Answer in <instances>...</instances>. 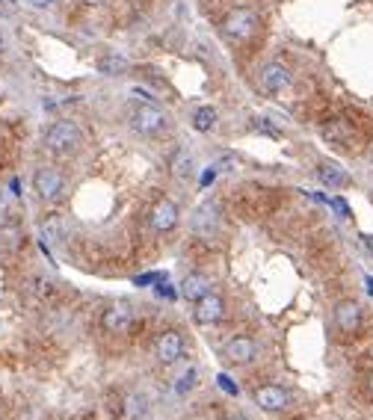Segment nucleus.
<instances>
[{
    "mask_svg": "<svg viewBox=\"0 0 373 420\" xmlns=\"http://www.w3.org/2000/svg\"><path fill=\"white\" fill-rule=\"evenodd\" d=\"M83 146V134L78 128V121L71 119H57L51 121L45 130V148L53 154H74Z\"/></svg>",
    "mask_w": 373,
    "mask_h": 420,
    "instance_id": "obj_1",
    "label": "nucleus"
},
{
    "mask_svg": "<svg viewBox=\"0 0 373 420\" xmlns=\"http://www.w3.org/2000/svg\"><path fill=\"white\" fill-rule=\"evenodd\" d=\"M130 128L139 137H160L169 130V113L160 110L157 104H139L130 113Z\"/></svg>",
    "mask_w": 373,
    "mask_h": 420,
    "instance_id": "obj_2",
    "label": "nucleus"
},
{
    "mask_svg": "<svg viewBox=\"0 0 373 420\" xmlns=\"http://www.w3.org/2000/svg\"><path fill=\"white\" fill-rule=\"evenodd\" d=\"M258 27H261V15L255 12V9H249V6L232 9V12L225 15V21H223V33L232 42H246L249 36H255Z\"/></svg>",
    "mask_w": 373,
    "mask_h": 420,
    "instance_id": "obj_3",
    "label": "nucleus"
},
{
    "mask_svg": "<svg viewBox=\"0 0 373 420\" xmlns=\"http://www.w3.org/2000/svg\"><path fill=\"white\" fill-rule=\"evenodd\" d=\"M33 190L42 202H60L62 193H65V175L53 166H39L36 175H33Z\"/></svg>",
    "mask_w": 373,
    "mask_h": 420,
    "instance_id": "obj_4",
    "label": "nucleus"
},
{
    "mask_svg": "<svg viewBox=\"0 0 373 420\" xmlns=\"http://www.w3.org/2000/svg\"><path fill=\"white\" fill-rule=\"evenodd\" d=\"M155 358L163 364V367H172L184 358V338L178 329H166L160 331L157 340H155Z\"/></svg>",
    "mask_w": 373,
    "mask_h": 420,
    "instance_id": "obj_5",
    "label": "nucleus"
},
{
    "mask_svg": "<svg viewBox=\"0 0 373 420\" xmlns=\"http://www.w3.org/2000/svg\"><path fill=\"white\" fill-rule=\"evenodd\" d=\"M130 326H134V311H130L128 302H113V305L104 308L101 329L107 335H128Z\"/></svg>",
    "mask_w": 373,
    "mask_h": 420,
    "instance_id": "obj_6",
    "label": "nucleus"
},
{
    "mask_svg": "<svg viewBox=\"0 0 373 420\" xmlns=\"http://www.w3.org/2000/svg\"><path fill=\"white\" fill-rule=\"evenodd\" d=\"M258 83H261V89L270 92V95H281L293 83V71L284 62H267L258 74Z\"/></svg>",
    "mask_w": 373,
    "mask_h": 420,
    "instance_id": "obj_7",
    "label": "nucleus"
},
{
    "mask_svg": "<svg viewBox=\"0 0 373 420\" xmlns=\"http://www.w3.org/2000/svg\"><path fill=\"white\" fill-rule=\"evenodd\" d=\"M223 358L228 364H234V367H246V364H252L258 358V344L246 335H237L223 347Z\"/></svg>",
    "mask_w": 373,
    "mask_h": 420,
    "instance_id": "obj_8",
    "label": "nucleus"
},
{
    "mask_svg": "<svg viewBox=\"0 0 373 420\" xmlns=\"http://www.w3.org/2000/svg\"><path fill=\"white\" fill-rule=\"evenodd\" d=\"M361 317H365V314H361V305L356 299H344V302H338V308H335V326L347 338H356L358 335Z\"/></svg>",
    "mask_w": 373,
    "mask_h": 420,
    "instance_id": "obj_9",
    "label": "nucleus"
},
{
    "mask_svg": "<svg viewBox=\"0 0 373 420\" xmlns=\"http://www.w3.org/2000/svg\"><path fill=\"white\" fill-rule=\"evenodd\" d=\"M225 317V302L219 299V296L211 290L207 296H202L199 302H196V311H193V320L199 326H216L219 320Z\"/></svg>",
    "mask_w": 373,
    "mask_h": 420,
    "instance_id": "obj_10",
    "label": "nucleus"
},
{
    "mask_svg": "<svg viewBox=\"0 0 373 420\" xmlns=\"http://www.w3.org/2000/svg\"><path fill=\"white\" fill-rule=\"evenodd\" d=\"M255 403H258L261 412L279 414V412H284V408H288L290 396H288V391H284V388H279V385H264V388L255 391Z\"/></svg>",
    "mask_w": 373,
    "mask_h": 420,
    "instance_id": "obj_11",
    "label": "nucleus"
},
{
    "mask_svg": "<svg viewBox=\"0 0 373 420\" xmlns=\"http://www.w3.org/2000/svg\"><path fill=\"white\" fill-rule=\"evenodd\" d=\"M119 412H122V420H146L151 414V400L142 391H128L119 403Z\"/></svg>",
    "mask_w": 373,
    "mask_h": 420,
    "instance_id": "obj_12",
    "label": "nucleus"
},
{
    "mask_svg": "<svg viewBox=\"0 0 373 420\" xmlns=\"http://www.w3.org/2000/svg\"><path fill=\"white\" fill-rule=\"evenodd\" d=\"M175 225H178V207H175V202H169V198H160L155 204V210H151V228H155L157 234H169Z\"/></svg>",
    "mask_w": 373,
    "mask_h": 420,
    "instance_id": "obj_13",
    "label": "nucleus"
},
{
    "mask_svg": "<svg viewBox=\"0 0 373 420\" xmlns=\"http://www.w3.org/2000/svg\"><path fill=\"white\" fill-rule=\"evenodd\" d=\"M193 231L202 237H214L219 231V207L214 202H205L193 216Z\"/></svg>",
    "mask_w": 373,
    "mask_h": 420,
    "instance_id": "obj_14",
    "label": "nucleus"
},
{
    "mask_svg": "<svg viewBox=\"0 0 373 420\" xmlns=\"http://www.w3.org/2000/svg\"><path fill=\"white\" fill-rule=\"evenodd\" d=\"M211 279H207V275H202V272H190L186 275V279L181 281V296L186 302H199L202 296H207L211 293Z\"/></svg>",
    "mask_w": 373,
    "mask_h": 420,
    "instance_id": "obj_15",
    "label": "nucleus"
},
{
    "mask_svg": "<svg viewBox=\"0 0 373 420\" xmlns=\"http://www.w3.org/2000/svg\"><path fill=\"white\" fill-rule=\"evenodd\" d=\"M323 137L332 142V146H338V148H349L356 142L353 128H349L344 119H332V121H329V125L323 128Z\"/></svg>",
    "mask_w": 373,
    "mask_h": 420,
    "instance_id": "obj_16",
    "label": "nucleus"
},
{
    "mask_svg": "<svg viewBox=\"0 0 373 420\" xmlns=\"http://www.w3.org/2000/svg\"><path fill=\"white\" fill-rule=\"evenodd\" d=\"M317 178H320V184L329 186V190H338V186H344L349 181L347 172L341 169V166H335V163H323L320 169H317Z\"/></svg>",
    "mask_w": 373,
    "mask_h": 420,
    "instance_id": "obj_17",
    "label": "nucleus"
},
{
    "mask_svg": "<svg viewBox=\"0 0 373 420\" xmlns=\"http://www.w3.org/2000/svg\"><path fill=\"white\" fill-rule=\"evenodd\" d=\"M193 128L199 130V134H207V130L216 128V110L214 107H199L193 113Z\"/></svg>",
    "mask_w": 373,
    "mask_h": 420,
    "instance_id": "obj_18",
    "label": "nucleus"
},
{
    "mask_svg": "<svg viewBox=\"0 0 373 420\" xmlns=\"http://www.w3.org/2000/svg\"><path fill=\"white\" fill-rule=\"evenodd\" d=\"M128 69V60L125 57H116V53H107V57L98 60V71L107 74V77H116Z\"/></svg>",
    "mask_w": 373,
    "mask_h": 420,
    "instance_id": "obj_19",
    "label": "nucleus"
},
{
    "mask_svg": "<svg viewBox=\"0 0 373 420\" xmlns=\"http://www.w3.org/2000/svg\"><path fill=\"white\" fill-rule=\"evenodd\" d=\"M190 169H193V157L186 154V148H181V151L172 157V175H175V178H184V175L190 172Z\"/></svg>",
    "mask_w": 373,
    "mask_h": 420,
    "instance_id": "obj_20",
    "label": "nucleus"
},
{
    "mask_svg": "<svg viewBox=\"0 0 373 420\" xmlns=\"http://www.w3.org/2000/svg\"><path fill=\"white\" fill-rule=\"evenodd\" d=\"M193 379H196V370H190L186 376H181V385H178V391L184 394V391H190L193 388Z\"/></svg>",
    "mask_w": 373,
    "mask_h": 420,
    "instance_id": "obj_21",
    "label": "nucleus"
},
{
    "mask_svg": "<svg viewBox=\"0 0 373 420\" xmlns=\"http://www.w3.org/2000/svg\"><path fill=\"white\" fill-rule=\"evenodd\" d=\"M33 9H53L57 6V0H30Z\"/></svg>",
    "mask_w": 373,
    "mask_h": 420,
    "instance_id": "obj_22",
    "label": "nucleus"
},
{
    "mask_svg": "<svg viewBox=\"0 0 373 420\" xmlns=\"http://www.w3.org/2000/svg\"><path fill=\"white\" fill-rule=\"evenodd\" d=\"M332 207H335V210H338V213H341L344 219L349 216V207H347V202H341V198H332Z\"/></svg>",
    "mask_w": 373,
    "mask_h": 420,
    "instance_id": "obj_23",
    "label": "nucleus"
},
{
    "mask_svg": "<svg viewBox=\"0 0 373 420\" xmlns=\"http://www.w3.org/2000/svg\"><path fill=\"white\" fill-rule=\"evenodd\" d=\"M219 385H223V388H225L228 394H237V385H234L232 379H228V376H219Z\"/></svg>",
    "mask_w": 373,
    "mask_h": 420,
    "instance_id": "obj_24",
    "label": "nucleus"
},
{
    "mask_svg": "<svg viewBox=\"0 0 373 420\" xmlns=\"http://www.w3.org/2000/svg\"><path fill=\"white\" fill-rule=\"evenodd\" d=\"M225 420H249L246 414H232V417H225Z\"/></svg>",
    "mask_w": 373,
    "mask_h": 420,
    "instance_id": "obj_25",
    "label": "nucleus"
},
{
    "mask_svg": "<svg viewBox=\"0 0 373 420\" xmlns=\"http://www.w3.org/2000/svg\"><path fill=\"white\" fill-rule=\"evenodd\" d=\"M3 48H6V42H3V33H0V53H3Z\"/></svg>",
    "mask_w": 373,
    "mask_h": 420,
    "instance_id": "obj_26",
    "label": "nucleus"
},
{
    "mask_svg": "<svg viewBox=\"0 0 373 420\" xmlns=\"http://www.w3.org/2000/svg\"><path fill=\"white\" fill-rule=\"evenodd\" d=\"M367 290H370V293H373V279H367Z\"/></svg>",
    "mask_w": 373,
    "mask_h": 420,
    "instance_id": "obj_27",
    "label": "nucleus"
},
{
    "mask_svg": "<svg viewBox=\"0 0 373 420\" xmlns=\"http://www.w3.org/2000/svg\"><path fill=\"white\" fill-rule=\"evenodd\" d=\"M370 391H373V376H370Z\"/></svg>",
    "mask_w": 373,
    "mask_h": 420,
    "instance_id": "obj_28",
    "label": "nucleus"
}]
</instances>
